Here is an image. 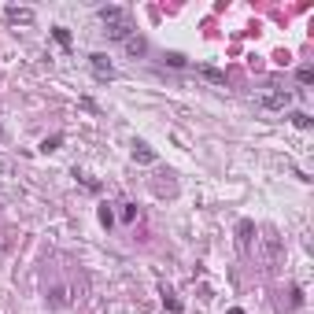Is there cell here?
I'll list each match as a JSON object with an SVG mask.
<instances>
[{
  "label": "cell",
  "instance_id": "obj_1",
  "mask_svg": "<svg viewBox=\"0 0 314 314\" xmlns=\"http://www.w3.org/2000/svg\"><path fill=\"white\" fill-rule=\"evenodd\" d=\"M100 22H103V33H108L111 41H126V37H133V19H130V11L119 8V4L100 8Z\"/></svg>",
  "mask_w": 314,
  "mask_h": 314
},
{
  "label": "cell",
  "instance_id": "obj_2",
  "mask_svg": "<svg viewBox=\"0 0 314 314\" xmlns=\"http://www.w3.org/2000/svg\"><path fill=\"white\" fill-rule=\"evenodd\" d=\"M255 103H259L263 111H285L288 103H292V92L281 89V85H266V89L259 92V100H255Z\"/></svg>",
  "mask_w": 314,
  "mask_h": 314
},
{
  "label": "cell",
  "instance_id": "obj_3",
  "mask_svg": "<svg viewBox=\"0 0 314 314\" xmlns=\"http://www.w3.org/2000/svg\"><path fill=\"white\" fill-rule=\"evenodd\" d=\"M89 67H92V74H96L100 81L115 78V67H111V60H108L103 52H92V56H89Z\"/></svg>",
  "mask_w": 314,
  "mask_h": 314
},
{
  "label": "cell",
  "instance_id": "obj_4",
  "mask_svg": "<svg viewBox=\"0 0 314 314\" xmlns=\"http://www.w3.org/2000/svg\"><path fill=\"white\" fill-rule=\"evenodd\" d=\"M4 19L11 22V26H30L37 15H33V8H15L11 4V8H4Z\"/></svg>",
  "mask_w": 314,
  "mask_h": 314
},
{
  "label": "cell",
  "instance_id": "obj_5",
  "mask_svg": "<svg viewBox=\"0 0 314 314\" xmlns=\"http://www.w3.org/2000/svg\"><path fill=\"white\" fill-rule=\"evenodd\" d=\"M263 259H266V266H277V259H281V237H274V233L263 237Z\"/></svg>",
  "mask_w": 314,
  "mask_h": 314
},
{
  "label": "cell",
  "instance_id": "obj_6",
  "mask_svg": "<svg viewBox=\"0 0 314 314\" xmlns=\"http://www.w3.org/2000/svg\"><path fill=\"white\" fill-rule=\"evenodd\" d=\"M251 237H255V226L251 222H240L237 226V248L240 251H251Z\"/></svg>",
  "mask_w": 314,
  "mask_h": 314
},
{
  "label": "cell",
  "instance_id": "obj_7",
  "mask_svg": "<svg viewBox=\"0 0 314 314\" xmlns=\"http://www.w3.org/2000/svg\"><path fill=\"white\" fill-rule=\"evenodd\" d=\"M67 303H71V292H67L63 285H56L48 292V307H67Z\"/></svg>",
  "mask_w": 314,
  "mask_h": 314
},
{
  "label": "cell",
  "instance_id": "obj_8",
  "mask_svg": "<svg viewBox=\"0 0 314 314\" xmlns=\"http://www.w3.org/2000/svg\"><path fill=\"white\" fill-rule=\"evenodd\" d=\"M133 159L137 163H155V152L148 144H133Z\"/></svg>",
  "mask_w": 314,
  "mask_h": 314
},
{
  "label": "cell",
  "instance_id": "obj_9",
  "mask_svg": "<svg viewBox=\"0 0 314 314\" xmlns=\"http://www.w3.org/2000/svg\"><path fill=\"white\" fill-rule=\"evenodd\" d=\"M144 48H148L144 37H126V52L130 56H144Z\"/></svg>",
  "mask_w": 314,
  "mask_h": 314
},
{
  "label": "cell",
  "instance_id": "obj_10",
  "mask_svg": "<svg viewBox=\"0 0 314 314\" xmlns=\"http://www.w3.org/2000/svg\"><path fill=\"white\" fill-rule=\"evenodd\" d=\"M292 122L299 126V130H310V115L307 111H292Z\"/></svg>",
  "mask_w": 314,
  "mask_h": 314
},
{
  "label": "cell",
  "instance_id": "obj_11",
  "mask_svg": "<svg viewBox=\"0 0 314 314\" xmlns=\"http://www.w3.org/2000/svg\"><path fill=\"white\" fill-rule=\"evenodd\" d=\"M52 37H56V41H60V44H63V48H67V44H71V33H67L63 26H56V30H52Z\"/></svg>",
  "mask_w": 314,
  "mask_h": 314
},
{
  "label": "cell",
  "instance_id": "obj_12",
  "mask_svg": "<svg viewBox=\"0 0 314 314\" xmlns=\"http://www.w3.org/2000/svg\"><path fill=\"white\" fill-rule=\"evenodd\" d=\"M100 222H103V226H108V229L115 226V215H111V207H108V203H103V207H100Z\"/></svg>",
  "mask_w": 314,
  "mask_h": 314
},
{
  "label": "cell",
  "instance_id": "obj_13",
  "mask_svg": "<svg viewBox=\"0 0 314 314\" xmlns=\"http://www.w3.org/2000/svg\"><path fill=\"white\" fill-rule=\"evenodd\" d=\"M137 218V207L133 203H122V222H133Z\"/></svg>",
  "mask_w": 314,
  "mask_h": 314
},
{
  "label": "cell",
  "instance_id": "obj_14",
  "mask_svg": "<svg viewBox=\"0 0 314 314\" xmlns=\"http://www.w3.org/2000/svg\"><path fill=\"white\" fill-rule=\"evenodd\" d=\"M163 303H167L170 310H181V303H178V299H174V292H163Z\"/></svg>",
  "mask_w": 314,
  "mask_h": 314
},
{
  "label": "cell",
  "instance_id": "obj_15",
  "mask_svg": "<svg viewBox=\"0 0 314 314\" xmlns=\"http://www.w3.org/2000/svg\"><path fill=\"white\" fill-rule=\"evenodd\" d=\"M203 78H211V81H226V74H222V71H211V67L203 71Z\"/></svg>",
  "mask_w": 314,
  "mask_h": 314
},
{
  "label": "cell",
  "instance_id": "obj_16",
  "mask_svg": "<svg viewBox=\"0 0 314 314\" xmlns=\"http://www.w3.org/2000/svg\"><path fill=\"white\" fill-rule=\"evenodd\" d=\"M299 81H303V85H310V81H314V71H310V67H303V71H299Z\"/></svg>",
  "mask_w": 314,
  "mask_h": 314
},
{
  "label": "cell",
  "instance_id": "obj_17",
  "mask_svg": "<svg viewBox=\"0 0 314 314\" xmlns=\"http://www.w3.org/2000/svg\"><path fill=\"white\" fill-rule=\"evenodd\" d=\"M56 144H60V137H48V141L41 144V152H56Z\"/></svg>",
  "mask_w": 314,
  "mask_h": 314
},
{
  "label": "cell",
  "instance_id": "obj_18",
  "mask_svg": "<svg viewBox=\"0 0 314 314\" xmlns=\"http://www.w3.org/2000/svg\"><path fill=\"white\" fill-rule=\"evenodd\" d=\"M229 314H244V310H237V307H233V310H229Z\"/></svg>",
  "mask_w": 314,
  "mask_h": 314
}]
</instances>
